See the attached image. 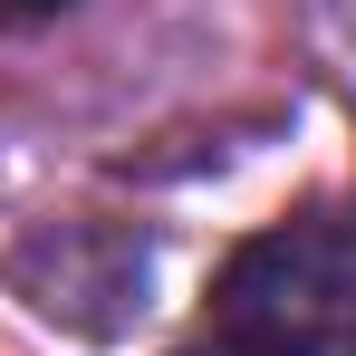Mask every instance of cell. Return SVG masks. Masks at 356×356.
<instances>
[{"mask_svg": "<svg viewBox=\"0 0 356 356\" xmlns=\"http://www.w3.org/2000/svg\"><path fill=\"white\" fill-rule=\"evenodd\" d=\"M356 318V212L280 222L250 250H232L212 289V337L241 356H318Z\"/></svg>", "mask_w": 356, "mask_h": 356, "instance_id": "cell-1", "label": "cell"}, {"mask_svg": "<svg viewBox=\"0 0 356 356\" xmlns=\"http://www.w3.org/2000/svg\"><path fill=\"white\" fill-rule=\"evenodd\" d=\"M183 356H241V347H222V337H212V347H183Z\"/></svg>", "mask_w": 356, "mask_h": 356, "instance_id": "cell-2", "label": "cell"}, {"mask_svg": "<svg viewBox=\"0 0 356 356\" xmlns=\"http://www.w3.org/2000/svg\"><path fill=\"white\" fill-rule=\"evenodd\" d=\"M0 10H58V0H0Z\"/></svg>", "mask_w": 356, "mask_h": 356, "instance_id": "cell-3", "label": "cell"}]
</instances>
